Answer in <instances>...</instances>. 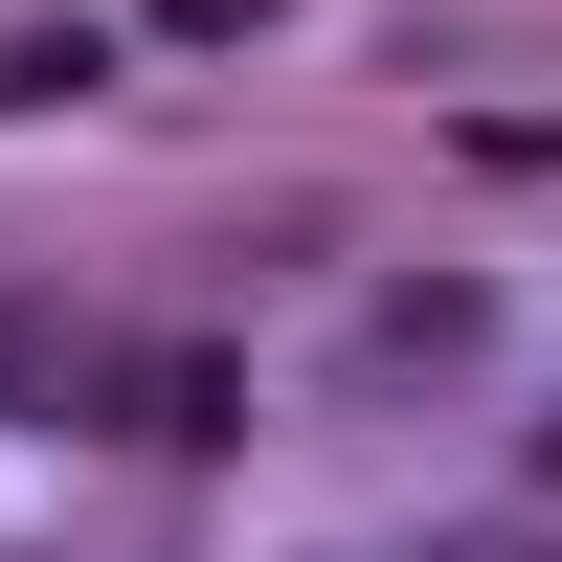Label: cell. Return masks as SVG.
<instances>
[{"instance_id":"6da1fadb","label":"cell","mask_w":562,"mask_h":562,"mask_svg":"<svg viewBox=\"0 0 562 562\" xmlns=\"http://www.w3.org/2000/svg\"><path fill=\"white\" fill-rule=\"evenodd\" d=\"M113 405H135L158 450H225V428H248V383H225L203 338H180V360H113Z\"/></svg>"},{"instance_id":"7a4b0ae2","label":"cell","mask_w":562,"mask_h":562,"mask_svg":"<svg viewBox=\"0 0 562 562\" xmlns=\"http://www.w3.org/2000/svg\"><path fill=\"white\" fill-rule=\"evenodd\" d=\"M0 405H113V338H68V315H0Z\"/></svg>"},{"instance_id":"3957f363","label":"cell","mask_w":562,"mask_h":562,"mask_svg":"<svg viewBox=\"0 0 562 562\" xmlns=\"http://www.w3.org/2000/svg\"><path fill=\"white\" fill-rule=\"evenodd\" d=\"M383 562H540V540H495V518H450V540H383Z\"/></svg>"}]
</instances>
